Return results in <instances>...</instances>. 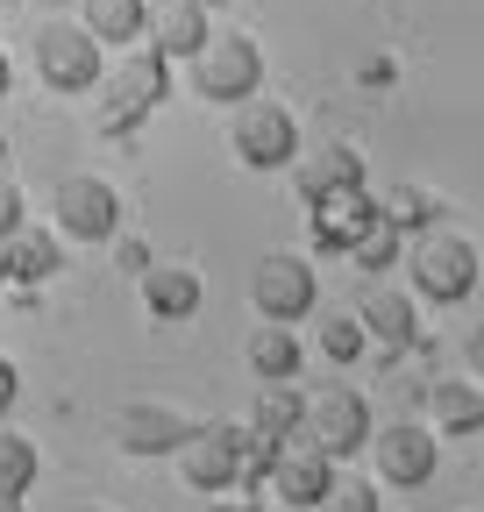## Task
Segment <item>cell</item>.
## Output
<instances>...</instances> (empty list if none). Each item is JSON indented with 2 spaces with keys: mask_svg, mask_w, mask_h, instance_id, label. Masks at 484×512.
Segmentation results:
<instances>
[{
  "mask_svg": "<svg viewBox=\"0 0 484 512\" xmlns=\"http://www.w3.org/2000/svg\"><path fill=\"white\" fill-rule=\"evenodd\" d=\"M0 157H8V136H0Z\"/></svg>",
  "mask_w": 484,
  "mask_h": 512,
  "instance_id": "obj_34",
  "label": "cell"
},
{
  "mask_svg": "<svg viewBox=\"0 0 484 512\" xmlns=\"http://www.w3.org/2000/svg\"><path fill=\"white\" fill-rule=\"evenodd\" d=\"M107 86V107H100V128H136L164 93H171V57L157 43H129V57L100 79Z\"/></svg>",
  "mask_w": 484,
  "mask_h": 512,
  "instance_id": "obj_1",
  "label": "cell"
},
{
  "mask_svg": "<svg viewBox=\"0 0 484 512\" xmlns=\"http://www.w3.org/2000/svg\"><path fill=\"white\" fill-rule=\"evenodd\" d=\"M285 505H307V512H321V498H328V484H335V456L328 448H314L307 434L299 441H285L278 456H271V477H264Z\"/></svg>",
  "mask_w": 484,
  "mask_h": 512,
  "instance_id": "obj_10",
  "label": "cell"
},
{
  "mask_svg": "<svg viewBox=\"0 0 484 512\" xmlns=\"http://www.w3.org/2000/svg\"><path fill=\"white\" fill-rule=\"evenodd\" d=\"M186 413H171V406H129L121 413V448L129 456H178L186 448Z\"/></svg>",
  "mask_w": 484,
  "mask_h": 512,
  "instance_id": "obj_14",
  "label": "cell"
},
{
  "mask_svg": "<svg viewBox=\"0 0 484 512\" xmlns=\"http://www.w3.org/2000/svg\"><path fill=\"white\" fill-rule=\"evenodd\" d=\"M385 207H371L363 200V185H349V192H328V200H314V235H321V249H342L349 256V242L371 228Z\"/></svg>",
  "mask_w": 484,
  "mask_h": 512,
  "instance_id": "obj_15",
  "label": "cell"
},
{
  "mask_svg": "<svg viewBox=\"0 0 484 512\" xmlns=\"http://www.w3.org/2000/svg\"><path fill=\"white\" fill-rule=\"evenodd\" d=\"M207 8L200 0H164V8L150 15V43L164 50V57H200L207 50Z\"/></svg>",
  "mask_w": 484,
  "mask_h": 512,
  "instance_id": "obj_18",
  "label": "cell"
},
{
  "mask_svg": "<svg viewBox=\"0 0 484 512\" xmlns=\"http://www.w3.org/2000/svg\"><path fill=\"white\" fill-rule=\"evenodd\" d=\"M36 484V441L29 434H0V498H22Z\"/></svg>",
  "mask_w": 484,
  "mask_h": 512,
  "instance_id": "obj_25",
  "label": "cell"
},
{
  "mask_svg": "<svg viewBox=\"0 0 484 512\" xmlns=\"http://www.w3.org/2000/svg\"><path fill=\"white\" fill-rule=\"evenodd\" d=\"M413 285L428 292L435 306H456L477 292V249L463 235H428V242H413Z\"/></svg>",
  "mask_w": 484,
  "mask_h": 512,
  "instance_id": "obj_8",
  "label": "cell"
},
{
  "mask_svg": "<svg viewBox=\"0 0 484 512\" xmlns=\"http://www.w3.org/2000/svg\"><path fill=\"white\" fill-rule=\"evenodd\" d=\"M321 356L328 363H356L363 349H371V328H363V313H335V320H321Z\"/></svg>",
  "mask_w": 484,
  "mask_h": 512,
  "instance_id": "obj_24",
  "label": "cell"
},
{
  "mask_svg": "<svg viewBox=\"0 0 484 512\" xmlns=\"http://www.w3.org/2000/svg\"><path fill=\"white\" fill-rule=\"evenodd\" d=\"M435 434H484V384L477 377L435 384Z\"/></svg>",
  "mask_w": 484,
  "mask_h": 512,
  "instance_id": "obj_19",
  "label": "cell"
},
{
  "mask_svg": "<svg viewBox=\"0 0 484 512\" xmlns=\"http://www.w3.org/2000/svg\"><path fill=\"white\" fill-rule=\"evenodd\" d=\"M228 143H235V157L250 164V171H285V164L299 157V121H292L278 100H242Z\"/></svg>",
  "mask_w": 484,
  "mask_h": 512,
  "instance_id": "obj_5",
  "label": "cell"
},
{
  "mask_svg": "<svg viewBox=\"0 0 484 512\" xmlns=\"http://www.w3.org/2000/svg\"><path fill=\"white\" fill-rule=\"evenodd\" d=\"M200 8H221V0H200Z\"/></svg>",
  "mask_w": 484,
  "mask_h": 512,
  "instance_id": "obj_35",
  "label": "cell"
},
{
  "mask_svg": "<svg viewBox=\"0 0 484 512\" xmlns=\"http://www.w3.org/2000/svg\"><path fill=\"white\" fill-rule=\"evenodd\" d=\"M399 235H406V228H399L392 214H378L371 228H363V235L349 242V264H356V271H385L392 256H399Z\"/></svg>",
  "mask_w": 484,
  "mask_h": 512,
  "instance_id": "obj_23",
  "label": "cell"
},
{
  "mask_svg": "<svg viewBox=\"0 0 484 512\" xmlns=\"http://www.w3.org/2000/svg\"><path fill=\"white\" fill-rule=\"evenodd\" d=\"M470 377H477V384H484V328H477V335H470Z\"/></svg>",
  "mask_w": 484,
  "mask_h": 512,
  "instance_id": "obj_31",
  "label": "cell"
},
{
  "mask_svg": "<svg viewBox=\"0 0 484 512\" xmlns=\"http://www.w3.org/2000/svg\"><path fill=\"white\" fill-rule=\"evenodd\" d=\"M107 43L79 22H57V29H43L36 36V72H43V86L50 93H93L100 79H107V57H100Z\"/></svg>",
  "mask_w": 484,
  "mask_h": 512,
  "instance_id": "obj_2",
  "label": "cell"
},
{
  "mask_svg": "<svg viewBox=\"0 0 484 512\" xmlns=\"http://www.w3.org/2000/svg\"><path fill=\"white\" fill-rule=\"evenodd\" d=\"M86 512H100V505H86Z\"/></svg>",
  "mask_w": 484,
  "mask_h": 512,
  "instance_id": "obj_36",
  "label": "cell"
},
{
  "mask_svg": "<svg viewBox=\"0 0 484 512\" xmlns=\"http://www.w3.org/2000/svg\"><path fill=\"white\" fill-rule=\"evenodd\" d=\"M200 271L193 264H150L143 271V306L157 313V320H193L200 313Z\"/></svg>",
  "mask_w": 484,
  "mask_h": 512,
  "instance_id": "obj_16",
  "label": "cell"
},
{
  "mask_svg": "<svg viewBox=\"0 0 484 512\" xmlns=\"http://www.w3.org/2000/svg\"><path fill=\"white\" fill-rule=\"evenodd\" d=\"M193 86L221 107H242L264 86V50L250 36H207V50L193 57Z\"/></svg>",
  "mask_w": 484,
  "mask_h": 512,
  "instance_id": "obj_4",
  "label": "cell"
},
{
  "mask_svg": "<svg viewBox=\"0 0 484 512\" xmlns=\"http://www.w3.org/2000/svg\"><path fill=\"white\" fill-rule=\"evenodd\" d=\"M371 434H378V420H371V406H363L356 384H321V392L307 399V441L328 448L335 463H349Z\"/></svg>",
  "mask_w": 484,
  "mask_h": 512,
  "instance_id": "obj_3",
  "label": "cell"
},
{
  "mask_svg": "<svg viewBox=\"0 0 484 512\" xmlns=\"http://www.w3.org/2000/svg\"><path fill=\"white\" fill-rule=\"evenodd\" d=\"M8 86H15V72H8V57H0V93H8Z\"/></svg>",
  "mask_w": 484,
  "mask_h": 512,
  "instance_id": "obj_32",
  "label": "cell"
},
{
  "mask_svg": "<svg viewBox=\"0 0 484 512\" xmlns=\"http://www.w3.org/2000/svg\"><path fill=\"white\" fill-rule=\"evenodd\" d=\"M114 264L143 278V271H150V242H136V235H129V242H121V249H114Z\"/></svg>",
  "mask_w": 484,
  "mask_h": 512,
  "instance_id": "obj_29",
  "label": "cell"
},
{
  "mask_svg": "<svg viewBox=\"0 0 484 512\" xmlns=\"http://www.w3.org/2000/svg\"><path fill=\"white\" fill-rule=\"evenodd\" d=\"M356 313H363V328H371L385 349H413L420 342V320H413V299L406 292H371Z\"/></svg>",
  "mask_w": 484,
  "mask_h": 512,
  "instance_id": "obj_20",
  "label": "cell"
},
{
  "mask_svg": "<svg viewBox=\"0 0 484 512\" xmlns=\"http://www.w3.org/2000/svg\"><path fill=\"white\" fill-rule=\"evenodd\" d=\"M242 363H250L264 384H299V335H292V320H264V328L242 342Z\"/></svg>",
  "mask_w": 484,
  "mask_h": 512,
  "instance_id": "obj_17",
  "label": "cell"
},
{
  "mask_svg": "<svg viewBox=\"0 0 484 512\" xmlns=\"http://www.w3.org/2000/svg\"><path fill=\"white\" fill-rule=\"evenodd\" d=\"M250 427L264 434V441H299L307 434V399L292 392V384H264V399H257V413H250Z\"/></svg>",
  "mask_w": 484,
  "mask_h": 512,
  "instance_id": "obj_21",
  "label": "cell"
},
{
  "mask_svg": "<svg viewBox=\"0 0 484 512\" xmlns=\"http://www.w3.org/2000/svg\"><path fill=\"white\" fill-rule=\"evenodd\" d=\"M385 214H392V221L406 228V221H428L435 207H428V192H392V207H385Z\"/></svg>",
  "mask_w": 484,
  "mask_h": 512,
  "instance_id": "obj_28",
  "label": "cell"
},
{
  "mask_svg": "<svg viewBox=\"0 0 484 512\" xmlns=\"http://www.w3.org/2000/svg\"><path fill=\"white\" fill-rule=\"evenodd\" d=\"M57 264H65V242H57L50 228H15V235H0V285H43Z\"/></svg>",
  "mask_w": 484,
  "mask_h": 512,
  "instance_id": "obj_12",
  "label": "cell"
},
{
  "mask_svg": "<svg viewBox=\"0 0 484 512\" xmlns=\"http://www.w3.org/2000/svg\"><path fill=\"white\" fill-rule=\"evenodd\" d=\"M321 512H378V491L363 484V477H335L328 498H321Z\"/></svg>",
  "mask_w": 484,
  "mask_h": 512,
  "instance_id": "obj_26",
  "label": "cell"
},
{
  "mask_svg": "<svg viewBox=\"0 0 484 512\" xmlns=\"http://www.w3.org/2000/svg\"><path fill=\"white\" fill-rule=\"evenodd\" d=\"M178 463H186V484L193 491L242 484V427H193L186 448H178Z\"/></svg>",
  "mask_w": 484,
  "mask_h": 512,
  "instance_id": "obj_11",
  "label": "cell"
},
{
  "mask_svg": "<svg viewBox=\"0 0 484 512\" xmlns=\"http://www.w3.org/2000/svg\"><path fill=\"white\" fill-rule=\"evenodd\" d=\"M86 29H93L100 43H121V50H129V43L150 29V8H143V0H86Z\"/></svg>",
  "mask_w": 484,
  "mask_h": 512,
  "instance_id": "obj_22",
  "label": "cell"
},
{
  "mask_svg": "<svg viewBox=\"0 0 484 512\" xmlns=\"http://www.w3.org/2000/svg\"><path fill=\"white\" fill-rule=\"evenodd\" d=\"M57 235H72V242H114L121 235V192L93 171L65 178L57 185Z\"/></svg>",
  "mask_w": 484,
  "mask_h": 512,
  "instance_id": "obj_7",
  "label": "cell"
},
{
  "mask_svg": "<svg viewBox=\"0 0 484 512\" xmlns=\"http://www.w3.org/2000/svg\"><path fill=\"white\" fill-rule=\"evenodd\" d=\"M15 392H22V377H15L8 356H0V413H15Z\"/></svg>",
  "mask_w": 484,
  "mask_h": 512,
  "instance_id": "obj_30",
  "label": "cell"
},
{
  "mask_svg": "<svg viewBox=\"0 0 484 512\" xmlns=\"http://www.w3.org/2000/svg\"><path fill=\"white\" fill-rule=\"evenodd\" d=\"M15 228H22V185L0 171V235H15Z\"/></svg>",
  "mask_w": 484,
  "mask_h": 512,
  "instance_id": "obj_27",
  "label": "cell"
},
{
  "mask_svg": "<svg viewBox=\"0 0 484 512\" xmlns=\"http://www.w3.org/2000/svg\"><path fill=\"white\" fill-rule=\"evenodd\" d=\"M250 299H257V313H264V320H307V313H314V299H321V278H314L307 256L271 249L264 264H257V278H250Z\"/></svg>",
  "mask_w": 484,
  "mask_h": 512,
  "instance_id": "obj_6",
  "label": "cell"
},
{
  "mask_svg": "<svg viewBox=\"0 0 484 512\" xmlns=\"http://www.w3.org/2000/svg\"><path fill=\"white\" fill-rule=\"evenodd\" d=\"M292 171H299V200H328V192H349V185H363V157L356 150H342V143H328V150H299L292 157Z\"/></svg>",
  "mask_w": 484,
  "mask_h": 512,
  "instance_id": "obj_13",
  "label": "cell"
},
{
  "mask_svg": "<svg viewBox=\"0 0 484 512\" xmlns=\"http://www.w3.org/2000/svg\"><path fill=\"white\" fill-rule=\"evenodd\" d=\"M0 512H22V498H0Z\"/></svg>",
  "mask_w": 484,
  "mask_h": 512,
  "instance_id": "obj_33",
  "label": "cell"
},
{
  "mask_svg": "<svg viewBox=\"0 0 484 512\" xmlns=\"http://www.w3.org/2000/svg\"><path fill=\"white\" fill-rule=\"evenodd\" d=\"M371 441H378V470H385V484H399V491H420V484L435 477V463H442V434H435V427H413V420L378 427Z\"/></svg>",
  "mask_w": 484,
  "mask_h": 512,
  "instance_id": "obj_9",
  "label": "cell"
}]
</instances>
